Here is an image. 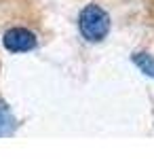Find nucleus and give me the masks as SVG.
<instances>
[{"instance_id": "f257e3e1", "label": "nucleus", "mask_w": 154, "mask_h": 159, "mask_svg": "<svg viewBox=\"0 0 154 159\" xmlns=\"http://www.w3.org/2000/svg\"><path fill=\"white\" fill-rule=\"evenodd\" d=\"M80 32H83V36L87 40H101V38L108 34V30H110V17H108V13L101 9V7H97V4H89L87 9H83L80 13Z\"/></svg>"}, {"instance_id": "f03ea898", "label": "nucleus", "mask_w": 154, "mask_h": 159, "mask_svg": "<svg viewBox=\"0 0 154 159\" xmlns=\"http://www.w3.org/2000/svg\"><path fill=\"white\" fill-rule=\"evenodd\" d=\"M2 43L13 53H24V51H30L36 47V36L25 28H13L4 34Z\"/></svg>"}, {"instance_id": "7ed1b4c3", "label": "nucleus", "mask_w": 154, "mask_h": 159, "mask_svg": "<svg viewBox=\"0 0 154 159\" xmlns=\"http://www.w3.org/2000/svg\"><path fill=\"white\" fill-rule=\"evenodd\" d=\"M15 127V119H13L11 110L4 102H0V136H9Z\"/></svg>"}, {"instance_id": "20e7f679", "label": "nucleus", "mask_w": 154, "mask_h": 159, "mask_svg": "<svg viewBox=\"0 0 154 159\" xmlns=\"http://www.w3.org/2000/svg\"><path fill=\"white\" fill-rule=\"evenodd\" d=\"M133 64L148 76H154V57L148 53H135L133 55Z\"/></svg>"}]
</instances>
